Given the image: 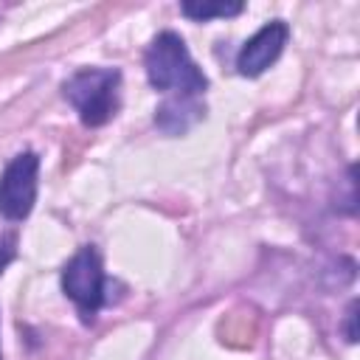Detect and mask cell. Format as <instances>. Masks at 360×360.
<instances>
[{
	"instance_id": "9c48e42d",
	"label": "cell",
	"mask_w": 360,
	"mask_h": 360,
	"mask_svg": "<svg viewBox=\"0 0 360 360\" xmlns=\"http://www.w3.org/2000/svg\"><path fill=\"white\" fill-rule=\"evenodd\" d=\"M354 312H357V301H352V304H349V312H346V315H349V318H346V340H352V343L357 340V332H354V318H357V315H354Z\"/></svg>"
},
{
	"instance_id": "52a82bcc",
	"label": "cell",
	"mask_w": 360,
	"mask_h": 360,
	"mask_svg": "<svg viewBox=\"0 0 360 360\" xmlns=\"http://www.w3.org/2000/svg\"><path fill=\"white\" fill-rule=\"evenodd\" d=\"M180 11L191 20H211V17H233L242 11V3H183Z\"/></svg>"
},
{
	"instance_id": "7a4b0ae2",
	"label": "cell",
	"mask_w": 360,
	"mask_h": 360,
	"mask_svg": "<svg viewBox=\"0 0 360 360\" xmlns=\"http://www.w3.org/2000/svg\"><path fill=\"white\" fill-rule=\"evenodd\" d=\"M118 87H121V73L115 68H84L76 70L62 90L65 98L79 112L82 124L101 127L118 110Z\"/></svg>"
},
{
	"instance_id": "3957f363",
	"label": "cell",
	"mask_w": 360,
	"mask_h": 360,
	"mask_svg": "<svg viewBox=\"0 0 360 360\" xmlns=\"http://www.w3.org/2000/svg\"><path fill=\"white\" fill-rule=\"evenodd\" d=\"M62 290L76 304L84 323H90L104 304V267L96 248L84 245L70 256V262L62 270Z\"/></svg>"
},
{
	"instance_id": "ba28073f",
	"label": "cell",
	"mask_w": 360,
	"mask_h": 360,
	"mask_svg": "<svg viewBox=\"0 0 360 360\" xmlns=\"http://www.w3.org/2000/svg\"><path fill=\"white\" fill-rule=\"evenodd\" d=\"M11 259H14V242L11 239H0V273L8 267Z\"/></svg>"
},
{
	"instance_id": "5b68a950",
	"label": "cell",
	"mask_w": 360,
	"mask_h": 360,
	"mask_svg": "<svg viewBox=\"0 0 360 360\" xmlns=\"http://www.w3.org/2000/svg\"><path fill=\"white\" fill-rule=\"evenodd\" d=\"M287 37H290V28H287V22H281V20H273V22H267V25H262V28L242 45V51H239V56H236L239 73H242V76H259V73H264V70L278 59V53L284 51Z\"/></svg>"
},
{
	"instance_id": "8992f818",
	"label": "cell",
	"mask_w": 360,
	"mask_h": 360,
	"mask_svg": "<svg viewBox=\"0 0 360 360\" xmlns=\"http://www.w3.org/2000/svg\"><path fill=\"white\" fill-rule=\"evenodd\" d=\"M202 115H205V104L200 101V96H172L155 110V124L166 135H183Z\"/></svg>"
},
{
	"instance_id": "6da1fadb",
	"label": "cell",
	"mask_w": 360,
	"mask_h": 360,
	"mask_svg": "<svg viewBox=\"0 0 360 360\" xmlns=\"http://www.w3.org/2000/svg\"><path fill=\"white\" fill-rule=\"evenodd\" d=\"M149 84L163 93H177V96H200L208 87V79L191 59L186 42L174 31L158 34L143 56Z\"/></svg>"
},
{
	"instance_id": "277c9868",
	"label": "cell",
	"mask_w": 360,
	"mask_h": 360,
	"mask_svg": "<svg viewBox=\"0 0 360 360\" xmlns=\"http://www.w3.org/2000/svg\"><path fill=\"white\" fill-rule=\"evenodd\" d=\"M37 174L39 158L34 152H20L8 160L0 174V217L17 222L31 214L37 200Z\"/></svg>"
}]
</instances>
